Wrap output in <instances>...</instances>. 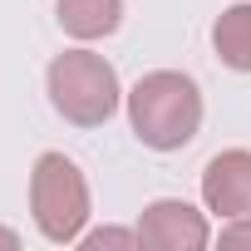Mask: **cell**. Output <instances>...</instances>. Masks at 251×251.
Returning a JSON list of instances; mask_svg holds the SVG:
<instances>
[{"instance_id":"1","label":"cell","mask_w":251,"mask_h":251,"mask_svg":"<svg viewBox=\"0 0 251 251\" xmlns=\"http://www.w3.org/2000/svg\"><path fill=\"white\" fill-rule=\"evenodd\" d=\"M128 123L143 148L177 153L202 128V89L182 69H153L128 89Z\"/></svg>"},{"instance_id":"2","label":"cell","mask_w":251,"mask_h":251,"mask_svg":"<svg viewBox=\"0 0 251 251\" xmlns=\"http://www.w3.org/2000/svg\"><path fill=\"white\" fill-rule=\"evenodd\" d=\"M45 89H50V103L64 123H74V128H99V123H108L118 113V69L94 54V50H64L50 59L45 69Z\"/></svg>"},{"instance_id":"3","label":"cell","mask_w":251,"mask_h":251,"mask_svg":"<svg viewBox=\"0 0 251 251\" xmlns=\"http://www.w3.org/2000/svg\"><path fill=\"white\" fill-rule=\"evenodd\" d=\"M89 212L94 202H89V177L79 173V163L64 153H40L30 173V217L40 236L54 246H69L84 236Z\"/></svg>"},{"instance_id":"4","label":"cell","mask_w":251,"mask_h":251,"mask_svg":"<svg viewBox=\"0 0 251 251\" xmlns=\"http://www.w3.org/2000/svg\"><path fill=\"white\" fill-rule=\"evenodd\" d=\"M212 241L207 217L182 197H158L138 217V246L148 251H202Z\"/></svg>"},{"instance_id":"5","label":"cell","mask_w":251,"mask_h":251,"mask_svg":"<svg viewBox=\"0 0 251 251\" xmlns=\"http://www.w3.org/2000/svg\"><path fill=\"white\" fill-rule=\"evenodd\" d=\"M202 202L222 222L251 217V148H226L202 168Z\"/></svg>"},{"instance_id":"6","label":"cell","mask_w":251,"mask_h":251,"mask_svg":"<svg viewBox=\"0 0 251 251\" xmlns=\"http://www.w3.org/2000/svg\"><path fill=\"white\" fill-rule=\"evenodd\" d=\"M59 30L74 40H108L123 25V0H54Z\"/></svg>"},{"instance_id":"7","label":"cell","mask_w":251,"mask_h":251,"mask_svg":"<svg viewBox=\"0 0 251 251\" xmlns=\"http://www.w3.org/2000/svg\"><path fill=\"white\" fill-rule=\"evenodd\" d=\"M212 50L226 69L236 74H251V0H241V5H226L212 25Z\"/></svg>"},{"instance_id":"8","label":"cell","mask_w":251,"mask_h":251,"mask_svg":"<svg viewBox=\"0 0 251 251\" xmlns=\"http://www.w3.org/2000/svg\"><path fill=\"white\" fill-rule=\"evenodd\" d=\"M89 251H103V246H133L138 241V231H118V226H99V231H89V236H79Z\"/></svg>"},{"instance_id":"9","label":"cell","mask_w":251,"mask_h":251,"mask_svg":"<svg viewBox=\"0 0 251 251\" xmlns=\"http://www.w3.org/2000/svg\"><path fill=\"white\" fill-rule=\"evenodd\" d=\"M222 246H251V217H231L222 226Z\"/></svg>"},{"instance_id":"10","label":"cell","mask_w":251,"mask_h":251,"mask_svg":"<svg viewBox=\"0 0 251 251\" xmlns=\"http://www.w3.org/2000/svg\"><path fill=\"white\" fill-rule=\"evenodd\" d=\"M0 246H5V251H15V246H20V236H15V231H5V226H0Z\"/></svg>"}]
</instances>
